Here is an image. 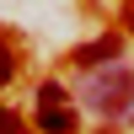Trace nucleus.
I'll list each match as a JSON object with an SVG mask.
<instances>
[{"instance_id": "1", "label": "nucleus", "mask_w": 134, "mask_h": 134, "mask_svg": "<svg viewBox=\"0 0 134 134\" xmlns=\"http://www.w3.org/2000/svg\"><path fill=\"white\" fill-rule=\"evenodd\" d=\"M81 102L91 113H102V118L134 113V70H124V64H97L86 75V86H81Z\"/></svg>"}, {"instance_id": "2", "label": "nucleus", "mask_w": 134, "mask_h": 134, "mask_svg": "<svg viewBox=\"0 0 134 134\" xmlns=\"http://www.w3.org/2000/svg\"><path fill=\"white\" fill-rule=\"evenodd\" d=\"M38 129H43V134H81L70 102H38Z\"/></svg>"}, {"instance_id": "3", "label": "nucleus", "mask_w": 134, "mask_h": 134, "mask_svg": "<svg viewBox=\"0 0 134 134\" xmlns=\"http://www.w3.org/2000/svg\"><path fill=\"white\" fill-rule=\"evenodd\" d=\"M118 48H124V43L107 32V38H97V43L81 48V64H91V70H97V64H118Z\"/></svg>"}, {"instance_id": "4", "label": "nucleus", "mask_w": 134, "mask_h": 134, "mask_svg": "<svg viewBox=\"0 0 134 134\" xmlns=\"http://www.w3.org/2000/svg\"><path fill=\"white\" fill-rule=\"evenodd\" d=\"M38 102H70V91H64L59 81H43L38 86Z\"/></svg>"}, {"instance_id": "5", "label": "nucleus", "mask_w": 134, "mask_h": 134, "mask_svg": "<svg viewBox=\"0 0 134 134\" xmlns=\"http://www.w3.org/2000/svg\"><path fill=\"white\" fill-rule=\"evenodd\" d=\"M11 75H16V59H11V48H5V43H0V86H5Z\"/></svg>"}, {"instance_id": "6", "label": "nucleus", "mask_w": 134, "mask_h": 134, "mask_svg": "<svg viewBox=\"0 0 134 134\" xmlns=\"http://www.w3.org/2000/svg\"><path fill=\"white\" fill-rule=\"evenodd\" d=\"M21 129H27V124H21L16 113H5V107H0V134H21Z\"/></svg>"}, {"instance_id": "7", "label": "nucleus", "mask_w": 134, "mask_h": 134, "mask_svg": "<svg viewBox=\"0 0 134 134\" xmlns=\"http://www.w3.org/2000/svg\"><path fill=\"white\" fill-rule=\"evenodd\" d=\"M129 27H134V5H129Z\"/></svg>"}]
</instances>
